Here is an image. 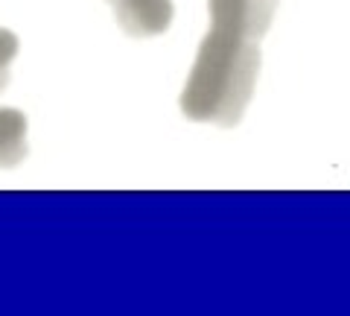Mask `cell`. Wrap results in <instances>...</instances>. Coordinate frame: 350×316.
Listing matches in <instances>:
<instances>
[{"label": "cell", "instance_id": "6da1fadb", "mask_svg": "<svg viewBox=\"0 0 350 316\" xmlns=\"http://www.w3.org/2000/svg\"><path fill=\"white\" fill-rule=\"evenodd\" d=\"M204 32L181 91V114L196 123L237 126L260 76V38L269 32L278 0H207Z\"/></svg>", "mask_w": 350, "mask_h": 316}, {"label": "cell", "instance_id": "7a4b0ae2", "mask_svg": "<svg viewBox=\"0 0 350 316\" xmlns=\"http://www.w3.org/2000/svg\"><path fill=\"white\" fill-rule=\"evenodd\" d=\"M117 24L131 38H152L172 24V0H108Z\"/></svg>", "mask_w": 350, "mask_h": 316}, {"label": "cell", "instance_id": "3957f363", "mask_svg": "<svg viewBox=\"0 0 350 316\" xmlns=\"http://www.w3.org/2000/svg\"><path fill=\"white\" fill-rule=\"evenodd\" d=\"M27 158V117L18 108H0V167H18Z\"/></svg>", "mask_w": 350, "mask_h": 316}, {"label": "cell", "instance_id": "277c9868", "mask_svg": "<svg viewBox=\"0 0 350 316\" xmlns=\"http://www.w3.org/2000/svg\"><path fill=\"white\" fill-rule=\"evenodd\" d=\"M18 36L15 32H9L0 27V91L6 88V82H9V64L15 62L18 56Z\"/></svg>", "mask_w": 350, "mask_h": 316}]
</instances>
